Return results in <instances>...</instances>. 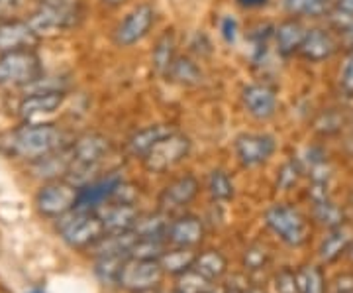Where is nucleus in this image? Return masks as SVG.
<instances>
[{"instance_id": "f257e3e1", "label": "nucleus", "mask_w": 353, "mask_h": 293, "mask_svg": "<svg viewBox=\"0 0 353 293\" xmlns=\"http://www.w3.org/2000/svg\"><path fill=\"white\" fill-rule=\"evenodd\" d=\"M65 134L61 128L48 122H26L10 132L0 134V152L10 158L41 160L48 153L63 148Z\"/></svg>"}, {"instance_id": "f03ea898", "label": "nucleus", "mask_w": 353, "mask_h": 293, "mask_svg": "<svg viewBox=\"0 0 353 293\" xmlns=\"http://www.w3.org/2000/svg\"><path fill=\"white\" fill-rule=\"evenodd\" d=\"M73 146V162L65 179L77 187L90 183V178L97 173L101 162L110 152V140L101 134H85Z\"/></svg>"}, {"instance_id": "7ed1b4c3", "label": "nucleus", "mask_w": 353, "mask_h": 293, "mask_svg": "<svg viewBox=\"0 0 353 293\" xmlns=\"http://www.w3.org/2000/svg\"><path fill=\"white\" fill-rule=\"evenodd\" d=\"M59 232L65 243L75 248L94 246L108 234L99 211L90 209H73L59 217Z\"/></svg>"}, {"instance_id": "20e7f679", "label": "nucleus", "mask_w": 353, "mask_h": 293, "mask_svg": "<svg viewBox=\"0 0 353 293\" xmlns=\"http://www.w3.org/2000/svg\"><path fill=\"white\" fill-rule=\"evenodd\" d=\"M43 65L34 50L8 51L0 55V89L28 87L41 79Z\"/></svg>"}, {"instance_id": "39448f33", "label": "nucleus", "mask_w": 353, "mask_h": 293, "mask_svg": "<svg viewBox=\"0 0 353 293\" xmlns=\"http://www.w3.org/2000/svg\"><path fill=\"white\" fill-rule=\"evenodd\" d=\"M81 18L79 0H41L39 8L32 14L30 24L41 34H55L77 24Z\"/></svg>"}, {"instance_id": "423d86ee", "label": "nucleus", "mask_w": 353, "mask_h": 293, "mask_svg": "<svg viewBox=\"0 0 353 293\" xmlns=\"http://www.w3.org/2000/svg\"><path fill=\"white\" fill-rule=\"evenodd\" d=\"M267 227L277 234L279 238L289 246H301L308 238V223L306 218L289 205H275L265 213Z\"/></svg>"}, {"instance_id": "0eeeda50", "label": "nucleus", "mask_w": 353, "mask_h": 293, "mask_svg": "<svg viewBox=\"0 0 353 293\" xmlns=\"http://www.w3.org/2000/svg\"><path fill=\"white\" fill-rule=\"evenodd\" d=\"M190 152V140L181 132H171L143 155V166L153 173H163L181 164Z\"/></svg>"}, {"instance_id": "6e6552de", "label": "nucleus", "mask_w": 353, "mask_h": 293, "mask_svg": "<svg viewBox=\"0 0 353 293\" xmlns=\"http://www.w3.org/2000/svg\"><path fill=\"white\" fill-rule=\"evenodd\" d=\"M165 270L159 260H139V258H128L122 266L118 283L134 293L152 292L153 287L163 280Z\"/></svg>"}, {"instance_id": "1a4fd4ad", "label": "nucleus", "mask_w": 353, "mask_h": 293, "mask_svg": "<svg viewBox=\"0 0 353 293\" xmlns=\"http://www.w3.org/2000/svg\"><path fill=\"white\" fill-rule=\"evenodd\" d=\"M79 189L73 183L65 181H53L41 187V191L36 197L39 213L46 217H63L65 213L73 211L79 197Z\"/></svg>"}, {"instance_id": "9d476101", "label": "nucleus", "mask_w": 353, "mask_h": 293, "mask_svg": "<svg viewBox=\"0 0 353 293\" xmlns=\"http://www.w3.org/2000/svg\"><path fill=\"white\" fill-rule=\"evenodd\" d=\"M155 24V8L152 4H138L126 18L118 24L114 32V41L120 48H132L150 34Z\"/></svg>"}, {"instance_id": "9b49d317", "label": "nucleus", "mask_w": 353, "mask_h": 293, "mask_svg": "<svg viewBox=\"0 0 353 293\" xmlns=\"http://www.w3.org/2000/svg\"><path fill=\"white\" fill-rule=\"evenodd\" d=\"M199 189H201V185L194 176H181V178L173 179L159 197L161 213H165L167 217L181 215L194 201V197L199 195Z\"/></svg>"}, {"instance_id": "f8f14e48", "label": "nucleus", "mask_w": 353, "mask_h": 293, "mask_svg": "<svg viewBox=\"0 0 353 293\" xmlns=\"http://www.w3.org/2000/svg\"><path fill=\"white\" fill-rule=\"evenodd\" d=\"M275 138L269 134H241L236 138L234 150L241 166L255 167L265 164L275 152Z\"/></svg>"}, {"instance_id": "ddd939ff", "label": "nucleus", "mask_w": 353, "mask_h": 293, "mask_svg": "<svg viewBox=\"0 0 353 293\" xmlns=\"http://www.w3.org/2000/svg\"><path fill=\"white\" fill-rule=\"evenodd\" d=\"M39 34L30 22L22 20H0V55L8 51L34 50L38 46Z\"/></svg>"}, {"instance_id": "4468645a", "label": "nucleus", "mask_w": 353, "mask_h": 293, "mask_svg": "<svg viewBox=\"0 0 353 293\" xmlns=\"http://www.w3.org/2000/svg\"><path fill=\"white\" fill-rule=\"evenodd\" d=\"M65 101L63 91L46 89L28 95L24 101L20 102L18 111L26 122H38L43 116L53 115Z\"/></svg>"}, {"instance_id": "2eb2a0df", "label": "nucleus", "mask_w": 353, "mask_h": 293, "mask_svg": "<svg viewBox=\"0 0 353 293\" xmlns=\"http://www.w3.org/2000/svg\"><path fill=\"white\" fill-rule=\"evenodd\" d=\"M120 185H122V178L118 173L106 176V178L97 179V181H90V183L83 185L79 189L75 209H90V211L101 209L108 199H112L114 193Z\"/></svg>"}, {"instance_id": "dca6fc26", "label": "nucleus", "mask_w": 353, "mask_h": 293, "mask_svg": "<svg viewBox=\"0 0 353 293\" xmlns=\"http://www.w3.org/2000/svg\"><path fill=\"white\" fill-rule=\"evenodd\" d=\"M241 102L248 111V115L253 116L255 120H269L277 113V95L275 91L267 85L255 83L248 85L241 91Z\"/></svg>"}, {"instance_id": "f3484780", "label": "nucleus", "mask_w": 353, "mask_h": 293, "mask_svg": "<svg viewBox=\"0 0 353 293\" xmlns=\"http://www.w3.org/2000/svg\"><path fill=\"white\" fill-rule=\"evenodd\" d=\"M97 211H99V215L104 220V227H106L108 234L134 230L139 218V213L132 203L116 201L112 205H102L101 209H97Z\"/></svg>"}, {"instance_id": "a211bd4d", "label": "nucleus", "mask_w": 353, "mask_h": 293, "mask_svg": "<svg viewBox=\"0 0 353 293\" xmlns=\"http://www.w3.org/2000/svg\"><path fill=\"white\" fill-rule=\"evenodd\" d=\"M204 238V227L196 217L183 215V217L171 220L169 232H167V243H171L176 248H192L202 243Z\"/></svg>"}, {"instance_id": "6ab92c4d", "label": "nucleus", "mask_w": 353, "mask_h": 293, "mask_svg": "<svg viewBox=\"0 0 353 293\" xmlns=\"http://www.w3.org/2000/svg\"><path fill=\"white\" fill-rule=\"evenodd\" d=\"M336 50H338V41L328 30L314 28V30H308L299 53L308 62H324V59H330Z\"/></svg>"}, {"instance_id": "aec40b11", "label": "nucleus", "mask_w": 353, "mask_h": 293, "mask_svg": "<svg viewBox=\"0 0 353 293\" xmlns=\"http://www.w3.org/2000/svg\"><path fill=\"white\" fill-rule=\"evenodd\" d=\"M306 34H308V30L299 20H294V18L285 20L283 24H279V28L275 30V41H277L279 53L281 55L299 53L301 48H303Z\"/></svg>"}, {"instance_id": "412c9836", "label": "nucleus", "mask_w": 353, "mask_h": 293, "mask_svg": "<svg viewBox=\"0 0 353 293\" xmlns=\"http://www.w3.org/2000/svg\"><path fill=\"white\" fill-rule=\"evenodd\" d=\"M176 39L173 30H165L161 38L157 39L152 53V64L155 73L161 77H169L171 67L176 59Z\"/></svg>"}, {"instance_id": "4be33fe9", "label": "nucleus", "mask_w": 353, "mask_h": 293, "mask_svg": "<svg viewBox=\"0 0 353 293\" xmlns=\"http://www.w3.org/2000/svg\"><path fill=\"white\" fill-rule=\"evenodd\" d=\"M171 132H175V128L171 126V124H153V126L143 128V130H139V132H136V134L130 138V142H128V150H130L132 155L143 158L157 142L161 140V138H165L167 134H171Z\"/></svg>"}, {"instance_id": "5701e85b", "label": "nucleus", "mask_w": 353, "mask_h": 293, "mask_svg": "<svg viewBox=\"0 0 353 293\" xmlns=\"http://www.w3.org/2000/svg\"><path fill=\"white\" fill-rule=\"evenodd\" d=\"M353 243V236L350 230L345 229L343 225L332 229L330 236H326V240L320 246V258L324 262H334L336 258H340L343 252L350 250V246Z\"/></svg>"}, {"instance_id": "b1692460", "label": "nucleus", "mask_w": 353, "mask_h": 293, "mask_svg": "<svg viewBox=\"0 0 353 293\" xmlns=\"http://www.w3.org/2000/svg\"><path fill=\"white\" fill-rule=\"evenodd\" d=\"M192 270H196L201 276H204L206 280L214 281L218 278H222L226 274L228 262L224 256L216 250H206L202 254H196L194 258V264H192Z\"/></svg>"}, {"instance_id": "393cba45", "label": "nucleus", "mask_w": 353, "mask_h": 293, "mask_svg": "<svg viewBox=\"0 0 353 293\" xmlns=\"http://www.w3.org/2000/svg\"><path fill=\"white\" fill-rule=\"evenodd\" d=\"M169 225H171V217H167L165 213L148 215V217H141V215H139L138 223H136L134 230L138 232L141 238H152V240H167Z\"/></svg>"}, {"instance_id": "a878e982", "label": "nucleus", "mask_w": 353, "mask_h": 293, "mask_svg": "<svg viewBox=\"0 0 353 293\" xmlns=\"http://www.w3.org/2000/svg\"><path fill=\"white\" fill-rule=\"evenodd\" d=\"M169 77L179 83V85H185V87H194V85H201L202 81V71L199 65L194 64L189 57H176L175 64L171 67V73Z\"/></svg>"}, {"instance_id": "bb28decb", "label": "nucleus", "mask_w": 353, "mask_h": 293, "mask_svg": "<svg viewBox=\"0 0 353 293\" xmlns=\"http://www.w3.org/2000/svg\"><path fill=\"white\" fill-rule=\"evenodd\" d=\"M299 293H326L324 274L318 266H303L294 272Z\"/></svg>"}, {"instance_id": "cd10ccee", "label": "nucleus", "mask_w": 353, "mask_h": 293, "mask_svg": "<svg viewBox=\"0 0 353 293\" xmlns=\"http://www.w3.org/2000/svg\"><path fill=\"white\" fill-rule=\"evenodd\" d=\"M283 4L290 16L320 18L330 12L328 0H283Z\"/></svg>"}, {"instance_id": "c85d7f7f", "label": "nucleus", "mask_w": 353, "mask_h": 293, "mask_svg": "<svg viewBox=\"0 0 353 293\" xmlns=\"http://www.w3.org/2000/svg\"><path fill=\"white\" fill-rule=\"evenodd\" d=\"M194 258H196V254H192L190 248H176L173 252H165L159 262H161L165 272H171V274L179 276V274L192 268Z\"/></svg>"}, {"instance_id": "c756f323", "label": "nucleus", "mask_w": 353, "mask_h": 293, "mask_svg": "<svg viewBox=\"0 0 353 293\" xmlns=\"http://www.w3.org/2000/svg\"><path fill=\"white\" fill-rule=\"evenodd\" d=\"M212 281L206 280L201 276L196 270H187L183 274H179V283H176V292L181 293H208L212 290Z\"/></svg>"}, {"instance_id": "7c9ffc66", "label": "nucleus", "mask_w": 353, "mask_h": 293, "mask_svg": "<svg viewBox=\"0 0 353 293\" xmlns=\"http://www.w3.org/2000/svg\"><path fill=\"white\" fill-rule=\"evenodd\" d=\"M314 217L322 225H326L330 229H336L343 225V211L338 205H334L330 199L314 201Z\"/></svg>"}, {"instance_id": "2f4dec72", "label": "nucleus", "mask_w": 353, "mask_h": 293, "mask_svg": "<svg viewBox=\"0 0 353 293\" xmlns=\"http://www.w3.org/2000/svg\"><path fill=\"white\" fill-rule=\"evenodd\" d=\"M126 260L128 258H118V256L99 258V262H97V276L104 283H118L120 272H122V266H124Z\"/></svg>"}, {"instance_id": "473e14b6", "label": "nucleus", "mask_w": 353, "mask_h": 293, "mask_svg": "<svg viewBox=\"0 0 353 293\" xmlns=\"http://www.w3.org/2000/svg\"><path fill=\"white\" fill-rule=\"evenodd\" d=\"M208 189H210V195L214 199H218V201H228L234 195V183H232V179H230L226 171L216 169V171L210 173Z\"/></svg>"}, {"instance_id": "72a5a7b5", "label": "nucleus", "mask_w": 353, "mask_h": 293, "mask_svg": "<svg viewBox=\"0 0 353 293\" xmlns=\"http://www.w3.org/2000/svg\"><path fill=\"white\" fill-rule=\"evenodd\" d=\"M301 173H303V167L299 162H289V164H285L283 169H281V173H279L277 179V185L281 189H290L299 178H301Z\"/></svg>"}, {"instance_id": "f704fd0d", "label": "nucleus", "mask_w": 353, "mask_h": 293, "mask_svg": "<svg viewBox=\"0 0 353 293\" xmlns=\"http://www.w3.org/2000/svg\"><path fill=\"white\" fill-rule=\"evenodd\" d=\"M267 250L263 246H252L250 250H245V256H243V264L250 270H261L267 264Z\"/></svg>"}, {"instance_id": "c9c22d12", "label": "nucleus", "mask_w": 353, "mask_h": 293, "mask_svg": "<svg viewBox=\"0 0 353 293\" xmlns=\"http://www.w3.org/2000/svg\"><path fill=\"white\" fill-rule=\"evenodd\" d=\"M340 87L347 97H353V50L350 51V55H347L345 64H343V67H341Z\"/></svg>"}, {"instance_id": "e433bc0d", "label": "nucleus", "mask_w": 353, "mask_h": 293, "mask_svg": "<svg viewBox=\"0 0 353 293\" xmlns=\"http://www.w3.org/2000/svg\"><path fill=\"white\" fill-rule=\"evenodd\" d=\"M275 287H277L279 293H299L296 290V280H294V272H281L275 280Z\"/></svg>"}, {"instance_id": "4c0bfd02", "label": "nucleus", "mask_w": 353, "mask_h": 293, "mask_svg": "<svg viewBox=\"0 0 353 293\" xmlns=\"http://www.w3.org/2000/svg\"><path fill=\"white\" fill-rule=\"evenodd\" d=\"M26 0H0V20H10L14 14L22 10Z\"/></svg>"}, {"instance_id": "58836bf2", "label": "nucleus", "mask_w": 353, "mask_h": 293, "mask_svg": "<svg viewBox=\"0 0 353 293\" xmlns=\"http://www.w3.org/2000/svg\"><path fill=\"white\" fill-rule=\"evenodd\" d=\"M236 32H238V24L234 18H224L222 22V36L226 38L228 44H232L236 39Z\"/></svg>"}, {"instance_id": "ea45409f", "label": "nucleus", "mask_w": 353, "mask_h": 293, "mask_svg": "<svg viewBox=\"0 0 353 293\" xmlns=\"http://www.w3.org/2000/svg\"><path fill=\"white\" fill-rule=\"evenodd\" d=\"M269 0H238V4L243 8H261Z\"/></svg>"}, {"instance_id": "a19ab883", "label": "nucleus", "mask_w": 353, "mask_h": 293, "mask_svg": "<svg viewBox=\"0 0 353 293\" xmlns=\"http://www.w3.org/2000/svg\"><path fill=\"white\" fill-rule=\"evenodd\" d=\"M341 36H343V41H345V46H350V50H353V24L350 28H345L343 32H340Z\"/></svg>"}, {"instance_id": "79ce46f5", "label": "nucleus", "mask_w": 353, "mask_h": 293, "mask_svg": "<svg viewBox=\"0 0 353 293\" xmlns=\"http://www.w3.org/2000/svg\"><path fill=\"white\" fill-rule=\"evenodd\" d=\"M336 6H338V10L353 14V0H338V2H336Z\"/></svg>"}, {"instance_id": "37998d69", "label": "nucleus", "mask_w": 353, "mask_h": 293, "mask_svg": "<svg viewBox=\"0 0 353 293\" xmlns=\"http://www.w3.org/2000/svg\"><path fill=\"white\" fill-rule=\"evenodd\" d=\"M208 293H230V290L228 287H212Z\"/></svg>"}, {"instance_id": "c03bdc74", "label": "nucleus", "mask_w": 353, "mask_h": 293, "mask_svg": "<svg viewBox=\"0 0 353 293\" xmlns=\"http://www.w3.org/2000/svg\"><path fill=\"white\" fill-rule=\"evenodd\" d=\"M230 293H263L261 290H250V292H241V290H230Z\"/></svg>"}, {"instance_id": "a18cd8bd", "label": "nucleus", "mask_w": 353, "mask_h": 293, "mask_svg": "<svg viewBox=\"0 0 353 293\" xmlns=\"http://www.w3.org/2000/svg\"><path fill=\"white\" fill-rule=\"evenodd\" d=\"M104 2H108V4H112V6H118V4H122L124 0H104Z\"/></svg>"}, {"instance_id": "49530a36", "label": "nucleus", "mask_w": 353, "mask_h": 293, "mask_svg": "<svg viewBox=\"0 0 353 293\" xmlns=\"http://www.w3.org/2000/svg\"><path fill=\"white\" fill-rule=\"evenodd\" d=\"M30 293H43V292H41V290H32Z\"/></svg>"}, {"instance_id": "de8ad7c7", "label": "nucleus", "mask_w": 353, "mask_h": 293, "mask_svg": "<svg viewBox=\"0 0 353 293\" xmlns=\"http://www.w3.org/2000/svg\"><path fill=\"white\" fill-rule=\"evenodd\" d=\"M347 252H352V258H353V243H352V246H350V250H347Z\"/></svg>"}, {"instance_id": "09e8293b", "label": "nucleus", "mask_w": 353, "mask_h": 293, "mask_svg": "<svg viewBox=\"0 0 353 293\" xmlns=\"http://www.w3.org/2000/svg\"><path fill=\"white\" fill-rule=\"evenodd\" d=\"M173 293H181V292H173Z\"/></svg>"}, {"instance_id": "8fccbe9b", "label": "nucleus", "mask_w": 353, "mask_h": 293, "mask_svg": "<svg viewBox=\"0 0 353 293\" xmlns=\"http://www.w3.org/2000/svg\"><path fill=\"white\" fill-rule=\"evenodd\" d=\"M338 293H343V292H338Z\"/></svg>"}]
</instances>
